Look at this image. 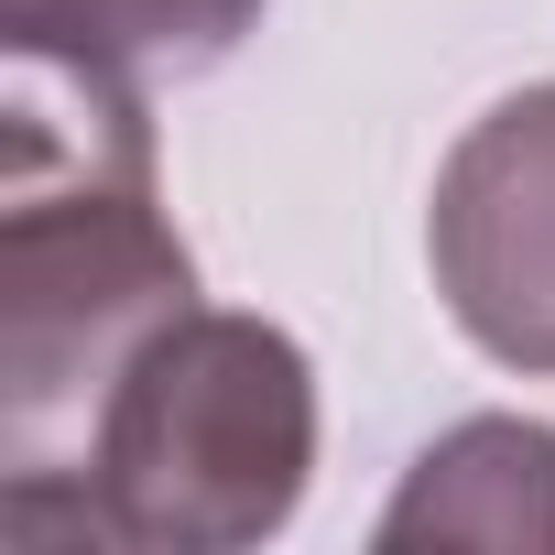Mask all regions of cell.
Segmentation results:
<instances>
[{
  "label": "cell",
  "instance_id": "1",
  "mask_svg": "<svg viewBox=\"0 0 555 555\" xmlns=\"http://www.w3.org/2000/svg\"><path fill=\"white\" fill-rule=\"evenodd\" d=\"M196 306V261L153 207L142 77L12 44L0 196V490L66 479L131 349Z\"/></svg>",
  "mask_w": 555,
  "mask_h": 555
},
{
  "label": "cell",
  "instance_id": "2",
  "mask_svg": "<svg viewBox=\"0 0 555 555\" xmlns=\"http://www.w3.org/2000/svg\"><path fill=\"white\" fill-rule=\"evenodd\" d=\"M317 479V371L306 349L240 317L185 306L164 317L131 371L109 382L66 479L0 490V544H99V555H240L295 522Z\"/></svg>",
  "mask_w": 555,
  "mask_h": 555
},
{
  "label": "cell",
  "instance_id": "4",
  "mask_svg": "<svg viewBox=\"0 0 555 555\" xmlns=\"http://www.w3.org/2000/svg\"><path fill=\"white\" fill-rule=\"evenodd\" d=\"M382 555H425V544H490V555H555V425L533 414H468L447 425L392 512L371 522Z\"/></svg>",
  "mask_w": 555,
  "mask_h": 555
},
{
  "label": "cell",
  "instance_id": "3",
  "mask_svg": "<svg viewBox=\"0 0 555 555\" xmlns=\"http://www.w3.org/2000/svg\"><path fill=\"white\" fill-rule=\"evenodd\" d=\"M425 261L501 371H555V77L468 120L425 207Z\"/></svg>",
  "mask_w": 555,
  "mask_h": 555
},
{
  "label": "cell",
  "instance_id": "5",
  "mask_svg": "<svg viewBox=\"0 0 555 555\" xmlns=\"http://www.w3.org/2000/svg\"><path fill=\"white\" fill-rule=\"evenodd\" d=\"M261 0H0V44H44L120 77H196L240 55Z\"/></svg>",
  "mask_w": 555,
  "mask_h": 555
}]
</instances>
